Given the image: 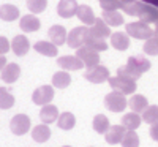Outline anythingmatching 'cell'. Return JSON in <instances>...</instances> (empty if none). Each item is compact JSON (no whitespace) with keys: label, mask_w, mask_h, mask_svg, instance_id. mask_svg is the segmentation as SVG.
<instances>
[{"label":"cell","mask_w":158,"mask_h":147,"mask_svg":"<svg viewBox=\"0 0 158 147\" xmlns=\"http://www.w3.org/2000/svg\"><path fill=\"white\" fill-rule=\"evenodd\" d=\"M120 144H122V147H139V136L136 135V131L127 130Z\"/></svg>","instance_id":"obj_36"},{"label":"cell","mask_w":158,"mask_h":147,"mask_svg":"<svg viewBox=\"0 0 158 147\" xmlns=\"http://www.w3.org/2000/svg\"><path fill=\"white\" fill-rule=\"evenodd\" d=\"M76 56L84 62V65L87 66V68H92V66L100 65V54L97 51L87 48V46H82V48L76 49Z\"/></svg>","instance_id":"obj_8"},{"label":"cell","mask_w":158,"mask_h":147,"mask_svg":"<svg viewBox=\"0 0 158 147\" xmlns=\"http://www.w3.org/2000/svg\"><path fill=\"white\" fill-rule=\"evenodd\" d=\"M19 27H21V30L30 33V32H36L41 27V22H40V19L35 15H25L19 21Z\"/></svg>","instance_id":"obj_18"},{"label":"cell","mask_w":158,"mask_h":147,"mask_svg":"<svg viewBox=\"0 0 158 147\" xmlns=\"http://www.w3.org/2000/svg\"><path fill=\"white\" fill-rule=\"evenodd\" d=\"M90 30V35H94V36H98V38H108L111 36V29H109V25L104 22L103 18H97L94 25L89 29Z\"/></svg>","instance_id":"obj_16"},{"label":"cell","mask_w":158,"mask_h":147,"mask_svg":"<svg viewBox=\"0 0 158 147\" xmlns=\"http://www.w3.org/2000/svg\"><path fill=\"white\" fill-rule=\"evenodd\" d=\"M10 49H11V43L5 36H0V56H5Z\"/></svg>","instance_id":"obj_39"},{"label":"cell","mask_w":158,"mask_h":147,"mask_svg":"<svg viewBox=\"0 0 158 147\" xmlns=\"http://www.w3.org/2000/svg\"><path fill=\"white\" fill-rule=\"evenodd\" d=\"M127 65L133 71H136L138 74H141V76H142V73H146V71L150 70V62L146 57H142V56H133V57H130L127 60Z\"/></svg>","instance_id":"obj_13"},{"label":"cell","mask_w":158,"mask_h":147,"mask_svg":"<svg viewBox=\"0 0 158 147\" xmlns=\"http://www.w3.org/2000/svg\"><path fill=\"white\" fill-rule=\"evenodd\" d=\"M13 106H15V97L5 87H0V109H10Z\"/></svg>","instance_id":"obj_33"},{"label":"cell","mask_w":158,"mask_h":147,"mask_svg":"<svg viewBox=\"0 0 158 147\" xmlns=\"http://www.w3.org/2000/svg\"><path fill=\"white\" fill-rule=\"evenodd\" d=\"M85 46L90 48V49H94V51H97V52H101V51H106V49H108L106 40L90 35V30H89V36H87V40H85Z\"/></svg>","instance_id":"obj_30"},{"label":"cell","mask_w":158,"mask_h":147,"mask_svg":"<svg viewBox=\"0 0 158 147\" xmlns=\"http://www.w3.org/2000/svg\"><path fill=\"white\" fill-rule=\"evenodd\" d=\"M142 120L149 125H153L158 122V106L156 104H149V108L142 112Z\"/></svg>","instance_id":"obj_32"},{"label":"cell","mask_w":158,"mask_h":147,"mask_svg":"<svg viewBox=\"0 0 158 147\" xmlns=\"http://www.w3.org/2000/svg\"><path fill=\"white\" fill-rule=\"evenodd\" d=\"M57 63L65 71H77V70H81L85 66L84 62L77 56H62V57L57 59Z\"/></svg>","instance_id":"obj_9"},{"label":"cell","mask_w":158,"mask_h":147,"mask_svg":"<svg viewBox=\"0 0 158 147\" xmlns=\"http://www.w3.org/2000/svg\"><path fill=\"white\" fill-rule=\"evenodd\" d=\"M77 8H79V5H77L76 0H60L59 5H57V13H59L60 18L70 19V18L76 16Z\"/></svg>","instance_id":"obj_10"},{"label":"cell","mask_w":158,"mask_h":147,"mask_svg":"<svg viewBox=\"0 0 158 147\" xmlns=\"http://www.w3.org/2000/svg\"><path fill=\"white\" fill-rule=\"evenodd\" d=\"M57 125H59V128L67 130V131L71 130V128H74V125H76V117H74V114H73V112H68V111L62 112V114L59 116Z\"/></svg>","instance_id":"obj_31"},{"label":"cell","mask_w":158,"mask_h":147,"mask_svg":"<svg viewBox=\"0 0 158 147\" xmlns=\"http://www.w3.org/2000/svg\"><path fill=\"white\" fill-rule=\"evenodd\" d=\"M149 133H150V138L158 142V122L153 124V125H150V131Z\"/></svg>","instance_id":"obj_40"},{"label":"cell","mask_w":158,"mask_h":147,"mask_svg":"<svg viewBox=\"0 0 158 147\" xmlns=\"http://www.w3.org/2000/svg\"><path fill=\"white\" fill-rule=\"evenodd\" d=\"M141 6H142V3L138 2V0H127V2L123 3V6H122V10L128 16H138L139 11H141Z\"/></svg>","instance_id":"obj_35"},{"label":"cell","mask_w":158,"mask_h":147,"mask_svg":"<svg viewBox=\"0 0 158 147\" xmlns=\"http://www.w3.org/2000/svg\"><path fill=\"white\" fill-rule=\"evenodd\" d=\"M141 122H142V117L138 112H128L122 117V125L131 131H136L141 127Z\"/></svg>","instance_id":"obj_25"},{"label":"cell","mask_w":158,"mask_h":147,"mask_svg":"<svg viewBox=\"0 0 158 147\" xmlns=\"http://www.w3.org/2000/svg\"><path fill=\"white\" fill-rule=\"evenodd\" d=\"M128 106L133 112H144L147 108H149V100L144 97V95H139V93H135L133 97L128 100Z\"/></svg>","instance_id":"obj_22"},{"label":"cell","mask_w":158,"mask_h":147,"mask_svg":"<svg viewBox=\"0 0 158 147\" xmlns=\"http://www.w3.org/2000/svg\"><path fill=\"white\" fill-rule=\"evenodd\" d=\"M108 82L111 86L112 90L115 92H120L123 95H135L136 92V81H131L128 78H123V76H112L108 79Z\"/></svg>","instance_id":"obj_2"},{"label":"cell","mask_w":158,"mask_h":147,"mask_svg":"<svg viewBox=\"0 0 158 147\" xmlns=\"http://www.w3.org/2000/svg\"><path fill=\"white\" fill-rule=\"evenodd\" d=\"M125 29H127V33L130 36H133L136 40H149L150 36L155 35L153 29L147 22L144 21H136V22H128L125 24Z\"/></svg>","instance_id":"obj_1"},{"label":"cell","mask_w":158,"mask_h":147,"mask_svg":"<svg viewBox=\"0 0 158 147\" xmlns=\"http://www.w3.org/2000/svg\"><path fill=\"white\" fill-rule=\"evenodd\" d=\"M117 76H123V78H128L131 81H138L141 78V74H138L136 71H133L128 65H123V66H118L117 68Z\"/></svg>","instance_id":"obj_38"},{"label":"cell","mask_w":158,"mask_h":147,"mask_svg":"<svg viewBox=\"0 0 158 147\" xmlns=\"http://www.w3.org/2000/svg\"><path fill=\"white\" fill-rule=\"evenodd\" d=\"M142 51L146 52L147 56H158V33H155L153 36L146 40Z\"/></svg>","instance_id":"obj_34"},{"label":"cell","mask_w":158,"mask_h":147,"mask_svg":"<svg viewBox=\"0 0 158 147\" xmlns=\"http://www.w3.org/2000/svg\"><path fill=\"white\" fill-rule=\"evenodd\" d=\"M48 6V0H27V8L32 11V15H40Z\"/></svg>","instance_id":"obj_37"},{"label":"cell","mask_w":158,"mask_h":147,"mask_svg":"<svg viewBox=\"0 0 158 147\" xmlns=\"http://www.w3.org/2000/svg\"><path fill=\"white\" fill-rule=\"evenodd\" d=\"M59 109H57V106L54 104H46L41 108V112H40V119H41V122L49 125V124H54L59 120Z\"/></svg>","instance_id":"obj_17"},{"label":"cell","mask_w":158,"mask_h":147,"mask_svg":"<svg viewBox=\"0 0 158 147\" xmlns=\"http://www.w3.org/2000/svg\"><path fill=\"white\" fill-rule=\"evenodd\" d=\"M89 36V27L87 25H81V27H74L68 36H67V43L70 48L73 49H79V48H82L85 46V40Z\"/></svg>","instance_id":"obj_4"},{"label":"cell","mask_w":158,"mask_h":147,"mask_svg":"<svg viewBox=\"0 0 158 147\" xmlns=\"http://www.w3.org/2000/svg\"><path fill=\"white\" fill-rule=\"evenodd\" d=\"M33 49L38 52V54L46 56V57H56L59 54L57 46L52 41H38V43H35Z\"/></svg>","instance_id":"obj_21"},{"label":"cell","mask_w":158,"mask_h":147,"mask_svg":"<svg viewBox=\"0 0 158 147\" xmlns=\"http://www.w3.org/2000/svg\"><path fill=\"white\" fill-rule=\"evenodd\" d=\"M6 59H5V56H0V73H2L3 71V68H5V66H6Z\"/></svg>","instance_id":"obj_41"},{"label":"cell","mask_w":158,"mask_h":147,"mask_svg":"<svg viewBox=\"0 0 158 147\" xmlns=\"http://www.w3.org/2000/svg\"><path fill=\"white\" fill-rule=\"evenodd\" d=\"M52 100H54V86H41L32 93V101L38 106L51 104Z\"/></svg>","instance_id":"obj_5"},{"label":"cell","mask_w":158,"mask_h":147,"mask_svg":"<svg viewBox=\"0 0 158 147\" xmlns=\"http://www.w3.org/2000/svg\"><path fill=\"white\" fill-rule=\"evenodd\" d=\"M10 130H11L13 135H16V136L25 135V133L30 130V119H29V116L16 114L15 117L11 119V122H10Z\"/></svg>","instance_id":"obj_7"},{"label":"cell","mask_w":158,"mask_h":147,"mask_svg":"<svg viewBox=\"0 0 158 147\" xmlns=\"http://www.w3.org/2000/svg\"><path fill=\"white\" fill-rule=\"evenodd\" d=\"M101 18L104 19V22H106L109 27H118V25L125 24L122 13H118L117 10H114V11H103V16Z\"/></svg>","instance_id":"obj_27"},{"label":"cell","mask_w":158,"mask_h":147,"mask_svg":"<svg viewBox=\"0 0 158 147\" xmlns=\"http://www.w3.org/2000/svg\"><path fill=\"white\" fill-rule=\"evenodd\" d=\"M94 130L100 135H106V131L111 128V124H109V119L104 116V114H97L94 117V124H92Z\"/></svg>","instance_id":"obj_29"},{"label":"cell","mask_w":158,"mask_h":147,"mask_svg":"<svg viewBox=\"0 0 158 147\" xmlns=\"http://www.w3.org/2000/svg\"><path fill=\"white\" fill-rule=\"evenodd\" d=\"M111 44L117 51H127L130 46V35L125 32H115L111 35Z\"/></svg>","instance_id":"obj_19"},{"label":"cell","mask_w":158,"mask_h":147,"mask_svg":"<svg viewBox=\"0 0 158 147\" xmlns=\"http://www.w3.org/2000/svg\"><path fill=\"white\" fill-rule=\"evenodd\" d=\"M62 147H71V145H62Z\"/></svg>","instance_id":"obj_43"},{"label":"cell","mask_w":158,"mask_h":147,"mask_svg":"<svg viewBox=\"0 0 158 147\" xmlns=\"http://www.w3.org/2000/svg\"><path fill=\"white\" fill-rule=\"evenodd\" d=\"M84 78L92 84H101L104 81H108L111 76H109V70L106 68V66L97 65V66H92V68H87Z\"/></svg>","instance_id":"obj_6"},{"label":"cell","mask_w":158,"mask_h":147,"mask_svg":"<svg viewBox=\"0 0 158 147\" xmlns=\"http://www.w3.org/2000/svg\"><path fill=\"white\" fill-rule=\"evenodd\" d=\"M19 8L11 5V3H5L0 6V19L2 21H6V22H11V21H16L19 18Z\"/></svg>","instance_id":"obj_24"},{"label":"cell","mask_w":158,"mask_h":147,"mask_svg":"<svg viewBox=\"0 0 158 147\" xmlns=\"http://www.w3.org/2000/svg\"><path fill=\"white\" fill-rule=\"evenodd\" d=\"M21 76V66L18 63H6V66L3 68V71L0 73V78L2 81L6 84H13L16 82Z\"/></svg>","instance_id":"obj_14"},{"label":"cell","mask_w":158,"mask_h":147,"mask_svg":"<svg viewBox=\"0 0 158 147\" xmlns=\"http://www.w3.org/2000/svg\"><path fill=\"white\" fill-rule=\"evenodd\" d=\"M48 36H49V40L56 46H62V44H65V41H67V36L68 35H67V30H65L63 25L56 24V25H52V27L49 29Z\"/></svg>","instance_id":"obj_15"},{"label":"cell","mask_w":158,"mask_h":147,"mask_svg":"<svg viewBox=\"0 0 158 147\" xmlns=\"http://www.w3.org/2000/svg\"><path fill=\"white\" fill-rule=\"evenodd\" d=\"M70 84H71V76L68 74V71L62 70L54 73V76H52V86L57 89H67Z\"/></svg>","instance_id":"obj_28"},{"label":"cell","mask_w":158,"mask_h":147,"mask_svg":"<svg viewBox=\"0 0 158 147\" xmlns=\"http://www.w3.org/2000/svg\"><path fill=\"white\" fill-rule=\"evenodd\" d=\"M138 18L144 22H147V24L155 22V21H158V8L153 6V5H149V3H142Z\"/></svg>","instance_id":"obj_20"},{"label":"cell","mask_w":158,"mask_h":147,"mask_svg":"<svg viewBox=\"0 0 158 147\" xmlns=\"http://www.w3.org/2000/svg\"><path fill=\"white\" fill-rule=\"evenodd\" d=\"M127 133V128L123 125H111V128L106 131V135H104V139H106L108 144L111 145H115V144H120L123 136Z\"/></svg>","instance_id":"obj_11"},{"label":"cell","mask_w":158,"mask_h":147,"mask_svg":"<svg viewBox=\"0 0 158 147\" xmlns=\"http://www.w3.org/2000/svg\"><path fill=\"white\" fill-rule=\"evenodd\" d=\"M30 49V43H29V38L24 36V35H16L15 38L11 40V51L15 52L16 56L22 57L29 52Z\"/></svg>","instance_id":"obj_12"},{"label":"cell","mask_w":158,"mask_h":147,"mask_svg":"<svg viewBox=\"0 0 158 147\" xmlns=\"http://www.w3.org/2000/svg\"><path fill=\"white\" fill-rule=\"evenodd\" d=\"M146 3H149V5H152V3H155V5H158V0H144Z\"/></svg>","instance_id":"obj_42"},{"label":"cell","mask_w":158,"mask_h":147,"mask_svg":"<svg viewBox=\"0 0 158 147\" xmlns=\"http://www.w3.org/2000/svg\"><path fill=\"white\" fill-rule=\"evenodd\" d=\"M76 16L79 18V21H81L82 24H85V25H94V22L97 19L94 10H92V6H89V5H79Z\"/></svg>","instance_id":"obj_23"},{"label":"cell","mask_w":158,"mask_h":147,"mask_svg":"<svg viewBox=\"0 0 158 147\" xmlns=\"http://www.w3.org/2000/svg\"><path fill=\"white\" fill-rule=\"evenodd\" d=\"M32 138H33V141H36V142H40V144L46 142V141L51 138V128H49L46 124L36 125V127L32 130Z\"/></svg>","instance_id":"obj_26"},{"label":"cell","mask_w":158,"mask_h":147,"mask_svg":"<svg viewBox=\"0 0 158 147\" xmlns=\"http://www.w3.org/2000/svg\"><path fill=\"white\" fill-rule=\"evenodd\" d=\"M127 106H128V100L120 92L112 90L111 93H108L104 97V108L111 112H123Z\"/></svg>","instance_id":"obj_3"}]
</instances>
